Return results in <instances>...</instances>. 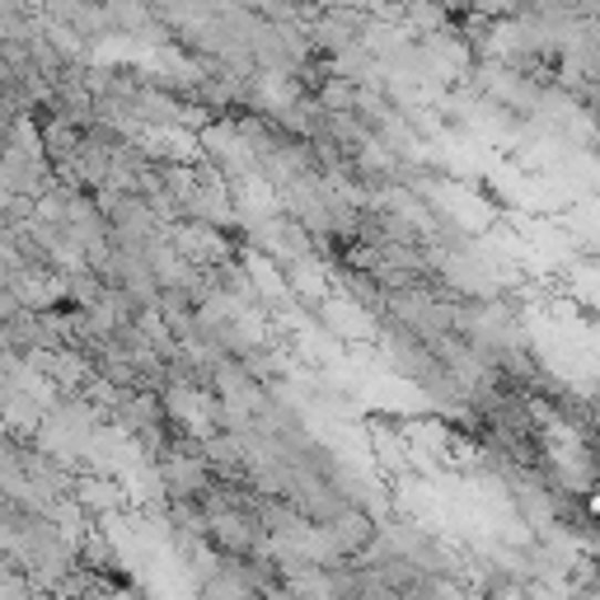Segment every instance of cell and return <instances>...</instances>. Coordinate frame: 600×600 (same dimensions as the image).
Masks as SVG:
<instances>
[{"label":"cell","mask_w":600,"mask_h":600,"mask_svg":"<svg viewBox=\"0 0 600 600\" xmlns=\"http://www.w3.org/2000/svg\"><path fill=\"white\" fill-rule=\"evenodd\" d=\"M404 19H408L413 29H436V24L446 19V6H442V0H408Z\"/></svg>","instance_id":"cell-1"}]
</instances>
